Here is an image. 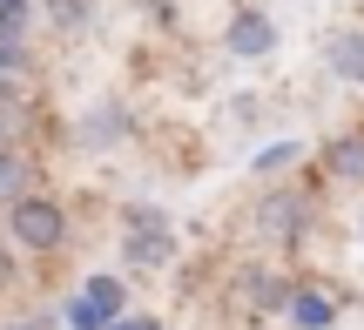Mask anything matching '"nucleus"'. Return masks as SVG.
<instances>
[{
  "label": "nucleus",
  "mask_w": 364,
  "mask_h": 330,
  "mask_svg": "<svg viewBox=\"0 0 364 330\" xmlns=\"http://www.w3.org/2000/svg\"><path fill=\"white\" fill-rule=\"evenodd\" d=\"M311 223H317V196L311 189H270V196L257 202V229L277 250H297V243L311 236Z\"/></svg>",
  "instance_id": "20e7f679"
},
{
  "label": "nucleus",
  "mask_w": 364,
  "mask_h": 330,
  "mask_svg": "<svg viewBox=\"0 0 364 330\" xmlns=\"http://www.w3.org/2000/svg\"><path fill=\"white\" fill-rule=\"evenodd\" d=\"M27 67H34V48H27V27L0 34V81H21Z\"/></svg>",
  "instance_id": "ddd939ff"
},
{
  "label": "nucleus",
  "mask_w": 364,
  "mask_h": 330,
  "mask_svg": "<svg viewBox=\"0 0 364 330\" xmlns=\"http://www.w3.org/2000/svg\"><path fill=\"white\" fill-rule=\"evenodd\" d=\"M14 283H21V250H14V243L0 236V297H7Z\"/></svg>",
  "instance_id": "2eb2a0df"
},
{
  "label": "nucleus",
  "mask_w": 364,
  "mask_h": 330,
  "mask_svg": "<svg viewBox=\"0 0 364 330\" xmlns=\"http://www.w3.org/2000/svg\"><path fill=\"white\" fill-rule=\"evenodd\" d=\"M108 330H162V317H142V310H129V317H115Z\"/></svg>",
  "instance_id": "f3484780"
},
{
  "label": "nucleus",
  "mask_w": 364,
  "mask_h": 330,
  "mask_svg": "<svg viewBox=\"0 0 364 330\" xmlns=\"http://www.w3.org/2000/svg\"><path fill=\"white\" fill-rule=\"evenodd\" d=\"M0 236H7L21 256H54L68 243V202L48 196V189H27L21 202L0 209Z\"/></svg>",
  "instance_id": "f03ea898"
},
{
  "label": "nucleus",
  "mask_w": 364,
  "mask_h": 330,
  "mask_svg": "<svg viewBox=\"0 0 364 330\" xmlns=\"http://www.w3.org/2000/svg\"><path fill=\"white\" fill-rule=\"evenodd\" d=\"M358 236H364V209H358Z\"/></svg>",
  "instance_id": "aec40b11"
},
{
  "label": "nucleus",
  "mask_w": 364,
  "mask_h": 330,
  "mask_svg": "<svg viewBox=\"0 0 364 330\" xmlns=\"http://www.w3.org/2000/svg\"><path fill=\"white\" fill-rule=\"evenodd\" d=\"M324 67H331V81H344V88H364V27H331V40H324Z\"/></svg>",
  "instance_id": "6e6552de"
},
{
  "label": "nucleus",
  "mask_w": 364,
  "mask_h": 330,
  "mask_svg": "<svg viewBox=\"0 0 364 330\" xmlns=\"http://www.w3.org/2000/svg\"><path fill=\"white\" fill-rule=\"evenodd\" d=\"M182 256V236L169 223V209H156V202H129L122 209V263L135 270V277H162Z\"/></svg>",
  "instance_id": "f257e3e1"
},
{
  "label": "nucleus",
  "mask_w": 364,
  "mask_h": 330,
  "mask_svg": "<svg viewBox=\"0 0 364 330\" xmlns=\"http://www.w3.org/2000/svg\"><path fill=\"white\" fill-rule=\"evenodd\" d=\"M304 155H311V148H304L297 135H290V142H263L257 155H250V169H257V175H284V169L297 175V162H304Z\"/></svg>",
  "instance_id": "f8f14e48"
},
{
  "label": "nucleus",
  "mask_w": 364,
  "mask_h": 330,
  "mask_svg": "<svg viewBox=\"0 0 364 330\" xmlns=\"http://www.w3.org/2000/svg\"><path fill=\"white\" fill-rule=\"evenodd\" d=\"M27 189H41V162L27 142H0V209L7 202H21Z\"/></svg>",
  "instance_id": "1a4fd4ad"
},
{
  "label": "nucleus",
  "mask_w": 364,
  "mask_h": 330,
  "mask_svg": "<svg viewBox=\"0 0 364 330\" xmlns=\"http://www.w3.org/2000/svg\"><path fill=\"white\" fill-rule=\"evenodd\" d=\"M135 135V115L122 101H95L88 115L75 121V148H88V155H108V148H122Z\"/></svg>",
  "instance_id": "0eeeda50"
},
{
  "label": "nucleus",
  "mask_w": 364,
  "mask_h": 330,
  "mask_svg": "<svg viewBox=\"0 0 364 330\" xmlns=\"http://www.w3.org/2000/svg\"><path fill=\"white\" fill-rule=\"evenodd\" d=\"M230 121H236V128H250V121H257V94H236V108H230Z\"/></svg>",
  "instance_id": "a211bd4d"
},
{
  "label": "nucleus",
  "mask_w": 364,
  "mask_h": 330,
  "mask_svg": "<svg viewBox=\"0 0 364 330\" xmlns=\"http://www.w3.org/2000/svg\"><path fill=\"white\" fill-rule=\"evenodd\" d=\"M41 7H48V27H54V34H75V27L95 21V0H41Z\"/></svg>",
  "instance_id": "4468645a"
},
{
  "label": "nucleus",
  "mask_w": 364,
  "mask_h": 330,
  "mask_svg": "<svg viewBox=\"0 0 364 330\" xmlns=\"http://www.w3.org/2000/svg\"><path fill=\"white\" fill-rule=\"evenodd\" d=\"M284 290H290V277H277V270L250 263L243 277L230 283V317H243V324H270V317H284Z\"/></svg>",
  "instance_id": "423d86ee"
},
{
  "label": "nucleus",
  "mask_w": 364,
  "mask_h": 330,
  "mask_svg": "<svg viewBox=\"0 0 364 330\" xmlns=\"http://www.w3.org/2000/svg\"><path fill=\"white\" fill-rule=\"evenodd\" d=\"M75 290L88 297V310H95V317H102V324L129 317V277H115V270H95V277H81Z\"/></svg>",
  "instance_id": "9b49d317"
},
{
  "label": "nucleus",
  "mask_w": 364,
  "mask_h": 330,
  "mask_svg": "<svg viewBox=\"0 0 364 330\" xmlns=\"http://www.w3.org/2000/svg\"><path fill=\"white\" fill-rule=\"evenodd\" d=\"M223 48H230L236 61H270V54L284 48V27H277V13L263 7V0H236L230 21H223Z\"/></svg>",
  "instance_id": "7ed1b4c3"
},
{
  "label": "nucleus",
  "mask_w": 364,
  "mask_h": 330,
  "mask_svg": "<svg viewBox=\"0 0 364 330\" xmlns=\"http://www.w3.org/2000/svg\"><path fill=\"white\" fill-rule=\"evenodd\" d=\"M27 13H34V0H0V34H14V27H27Z\"/></svg>",
  "instance_id": "dca6fc26"
},
{
  "label": "nucleus",
  "mask_w": 364,
  "mask_h": 330,
  "mask_svg": "<svg viewBox=\"0 0 364 330\" xmlns=\"http://www.w3.org/2000/svg\"><path fill=\"white\" fill-rule=\"evenodd\" d=\"M338 317H344V290H338V283H324V277H290L284 317H277V324H290V330H338Z\"/></svg>",
  "instance_id": "39448f33"
},
{
  "label": "nucleus",
  "mask_w": 364,
  "mask_h": 330,
  "mask_svg": "<svg viewBox=\"0 0 364 330\" xmlns=\"http://www.w3.org/2000/svg\"><path fill=\"white\" fill-rule=\"evenodd\" d=\"M21 330H54V324H48V317H27V324H21Z\"/></svg>",
  "instance_id": "6ab92c4d"
},
{
  "label": "nucleus",
  "mask_w": 364,
  "mask_h": 330,
  "mask_svg": "<svg viewBox=\"0 0 364 330\" xmlns=\"http://www.w3.org/2000/svg\"><path fill=\"white\" fill-rule=\"evenodd\" d=\"M324 175L344 189H364V128H338L324 142Z\"/></svg>",
  "instance_id": "9d476101"
}]
</instances>
